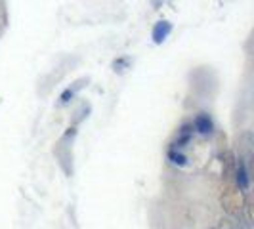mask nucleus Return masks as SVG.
Returning a JSON list of instances; mask_svg holds the SVG:
<instances>
[{"label": "nucleus", "instance_id": "f257e3e1", "mask_svg": "<svg viewBox=\"0 0 254 229\" xmlns=\"http://www.w3.org/2000/svg\"><path fill=\"white\" fill-rule=\"evenodd\" d=\"M235 181H237V187H241V189L249 187V172H247V166L241 159L235 165Z\"/></svg>", "mask_w": 254, "mask_h": 229}, {"label": "nucleus", "instance_id": "f03ea898", "mask_svg": "<svg viewBox=\"0 0 254 229\" xmlns=\"http://www.w3.org/2000/svg\"><path fill=\"white\" fill-rule=\"evenodd\" d=\"M193 126H195V130L199 134H210L212 132V120H210V116L206 113H199L197 118H195V122H193Z\"/></svg>", "mask_w": 254, "mask_h": 229}, {"label": "nucleus", "instance_id": "7ed1b4c3", "mask_svg": "<svg viewBox=\"0 0 254 229\" xmlns=\"http://www.w3.org/2000/svg\"><path fill=\"white\" fill-rule=\"evenodd\" d=\"M239 143H241V161L245 163V161H251V157H253V134L251 132H245L241 138H239Z\"/></svg>", "mask_w": 254, "mask_h": 229}, {"label": "nucleus", "instance_id": "20e7f679", "mask_svg": "<svg viewBox=\"0 0 254 229\" xmlns=\"http://www.w3.org/2000/svg\"><path fill=\"white\" fill-rule=\"evenodd\" d=\"M170 31H172V25H170L168 21H159V23L155 25V29H153V40H155L157 44H161V42L170 35Z\"/></svg>", "mask_w": 254, "mask_h": 229}, {"label": "nucleus", "instance_id": "39448f33", "mask_svg": "<svg viewBox=\"0 0 254 229\" xmlns=\"http://www.w3.org/2000/svg\"><path fill=\"white\" fill-rule=\"evenodd\" d=\"M168 157H170V159H172V163H176V165H184V163H186V157H184V155H180V153L170 151L168 153Z\"/></svg>", "mask_w": 254, "mask_h": 229}, {"label": "nucleus", "instance_id": "423d86ee", "mask_svg": "<svg viewBox=\"0 0 254 229\" xmlns=\"http://www.w3.org/2000/svg\"><path fill=\"white\" fill-rule=\"evenodd\" d=\"M210 229H218V228H210Z\"/></svg>", "mask_w": 254, "mask_h": 229}]
</instances>
